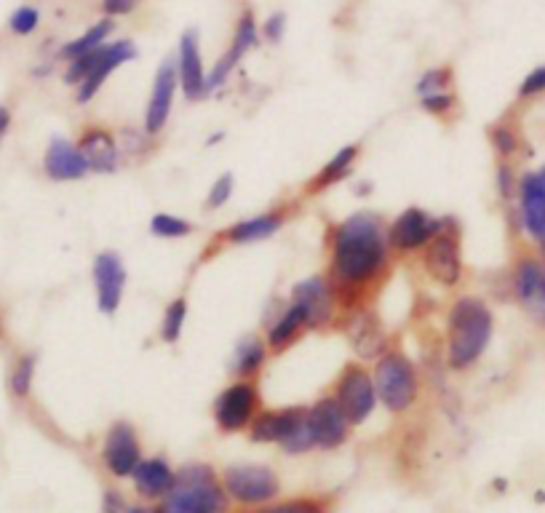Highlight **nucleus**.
Returning <instances> with one entry per match:
<instances>
[{"label": "nucleus", "mask_w": 545, "mask_h": 513, "mask_svg": "<svg viewBox=\"0 0 545 513\" xmlns=\"http://www.w3.org/2000/svg\"><path fill=\"white\" fill-rule=\"evenodd\" d=\"M329 265L324 276L334 289L340 313L369 305V294L391 270L388 225L375 212H356L334 222L326 236Z\"/></svg>", "instance_id": "obj_1"}, {"label": "nucleus", "mask_w": 545, "mask_h": 513, "mask_svg": "<svg viewBox=\"0 0 545 513\" xmlns=\"http://www.w3.org/2000/svg\"><path fill=\"white\" fill-rule=\"evenodd\" d=\"M495 334V313L476 294H463L447 313V364L452 372H465L479 364Z\"/></svg>", "instance_id": "obj_2"}, {"label": "nucleus", "mask_w": 545, "mask_h": 513, "mask_svg": "<svg viewBox=\"0 0 545 513\" xmlns=\"http://www.w3.org/2000/svg\"><path fill=\"white\" fill-rule=\"evenodd\" d=\"M230 497L217 473L204 463L177 471L174 487L161 497L158 513H225Z\"/></svg>", "instance_id": "obj_3"}, {"label": "nucleus", "mask_w": 545, "mask_h": 513, "mask_svg": "<svg viewBox=\"0 0 545 513\" xmlns=\"http://www.w3.org/2000/svg\"><path fill=\"white\" fill-rule=\"evenodd\" d=\"M137 54V43L129 41V38H121V41H107L105 46H99V49L67 62L65 83L67 86H75V102L78 105H89L91 99L102 91L107 78L118 67L126 65V62H134Z\"/></svg>", "instance_id": "obj_4"}, {"label": "nucleus", "mask_w": 545, "mask_h": 513, "mask_svg": "<svg viewBox=\"0 0 545 513\" xmlns=\"http://www.w3.org/2000/svg\"><path fill=\"white\" fill-rule=\"evenodd\" d=\"M372 377H375L377 401L393 415L409 412L420 396V375H417L415 361L399 348H388L375 361Z\"/></svg>", "instance_id": "obj_5"}, {"label": "nucleus", "mask_w": 545, "mask_h": 513, "mask_svg": "<svg viewBox=\"0 0 545 513\" xmlns=\"http://www.w3.org/2000/svg\"><path fill=\"white\" fill-rule=\"evenodd\" d=\"M460 236H463L460 222L455 217H447L444 228L420 252L428 278L444 289H452L463 281V241H460Z\"/></svg>", "instance_id": "obj_6"}, {"label": "nucleus", "mask_w": 545, "mask_h": 513, "mask_svg": "<svg viewBox=\"0 0 545 513\" xmlns=\"http://www.w3.org/2000/svg\"><path fill=\"white\" fill-rule=\"evenodd\" d=\"M332 396L348 415L350 425H364L377 409V388L372 369H367L361 361H350L334 380Z\"/></svg>", "instance_id": "obj_7"}, {"label": "nucleus", "mask_w": 545, "mask_h": 513, "mask_svg": "<svg viewBox=\"0 0 545 513\" xmlns=\"http://www.w3.org/2000/svg\"><path fill=\"white\" fill-rule=\"evenodd\" d=\"M262 409V396L257 380H233L217 393L212 417L222 433L249 431V425Z\"/></svg>", "instance_id": "obj_8"}, {"label": "nucleus", "mask_w": 545, "mask_h": 513, "mask_svg": "<svg viewBox=\"0 0 545 513\" xmlns=\"http://www.w3.org/2000/svg\"><path fill=\"white\" fill-rule=\"evenodd\" d=\"M511 294L527 318L545 329V260L540 254L524 252L513 260Z\"/></svg>", "instance_id": "obj_9"}, {"label": "nucleus", "mask_w": 545, "mask_h": 513, "mask_svg": "<svg viewBox=\"0 0 545 513\" xmlns=\"http://www.w3.org/2000/svg\"><path fill=\"white\" fill-rule=\"evenodd\" d=\"M447 217H433L420 206H409L401 214H396L388 225V244L393 254H420L425 246L431 244L433 236L444 228Z\"/></svg>", "instance_id": "obj_10"}, {"label": "nucleus", "mask_w": 545, "mask_h": 513, "mask_svg": "<svg viewBox=\"0 0 545 513\" xmlns=\"http://www.w3.org/2000/svg\"><path fill=\"white\" fill-rule=\"evenodd\" d=\"M222 484H225V492H228L230 500H238V503L244 505L270 503L281 492V481H278L276 471L268 468V465L254 463L225 468Z\"/></svg>", "instance_id": "obj_11"}, {"label": "nucleus", "mask_w": 545, "mask_h": 513, "mask_svg": "<svg viewBox=\"0 0 545 513\" xmlns=\"http://www.w3.org/2000/svg\"><path fill=\"white\" fill-rule=\"evenodd\" d=\"M342 332H345L350 348H353V353L361 361H372L375 364L391 348V340L385 334L383 321L369 305H361V308L342 313Z\"/></svg>", "instance_id": "obj_12"}, {"label": "nucleus", "mask_w": 545, "mask_h": 513, "mask_svg": "<svg viewBox=\"0 0 545 513\" xmlns=\"http://www.w3.org/2000/svg\"><path fill=\"white\" fill-rule=\"evenodd\" d=\"M516 222L521 233L535 244L545 233V163L535 171H524L516 185Z\"/></svg>", "instance_id": "obj_13"}, {"label": "nucleus", "mask_w": 545, "mask_h": 513, "mask_svg": "<svg viewBox=\"0 0 545 513\" xmlns=\"http://www.w3.org/2000/svg\"><path fill=\"white\" fill-rule=\"evenodd\" d=\"M289 300L297 302L308 318V329H324L332 326L340 316V305L334 297V289L326 276H308L297 281L289 292Z\"/></svg>", "instance_id": "obj_14"}, {"label": "nucleus", "mask_w": 545, "mask_h": 513, "mask_svg": "<svg viewBox=\"0 0 545 513\" xmlns=\"http://www.w3.org/2000/svg\"><path fill=\"white\" fill-rule=\"evenodd\" d=\"M126 265L123 257L113 249H105L94 257L91 265V281H94V297H97V310L102 316H115L123 302L126 292Z\"/></svg>", "instance_id": "obj_15"}, {"label": "nucleus", "mask_w": 545, "mask_h": 513, "mask_svg": "<svg viewBox=\"0 0 545 513\" xmlns=\"http://www.w3.org/2000/svg\"><path fill=\"white\" fill-rule=\"evenodd\" d=\"M179 91V78H177V62L174 59H163L158 70H155L153 78V91H150V99H147L145 118H142V129H145L147 137H158L166 123L171 118V110H174V99H177Z\"/></svg>", "instance_id": "obj_16"}, {"label": "nucleus", "mask_w": 545, "mask_h": 513, "mask_svg": "<svg viewBox=\"0 0 545 513\" xmlns=\"http://www.w3.org/2000/svg\"><path fill=\"white\" fill-rule=\"evenodd\" d=\"M260 25H257V19H254L252 9H246L236 22V33H233V43L228 46V51L217 59V65L209 70V78H206V89L209 94L217 89H222L228 78L233 75L238 65H241V59L260 46Z\"/></svg>", "instance_id": "obj_17"}, {"label": "nucleus", "mask_w": 545, "mask_h": 513, "mask_svg": "<svg viewBox=\"0 0 545 513\" xmlns=\"http://www.w3.org/2000/svg\"><path fill=\"white\" fill-rule=\"evenodd\" d=\"M177 78H179V91L185 94V99L190 102H201V99L209 97V89H206V65L204 54H201V35L198 30H185L182 38H179L177 46Z\"/></svg>", "instance_id": "obj_18"}, {"label": "nucleus", "mask_w": 545, "mask_h": 513, "mask_svg": "<svg viewBox=\"0 0 545 513\" xmlns=\"http://www.w3.org/2000/svg\"><path fill=\"white\" fill-rule=\"evenodd\" d=\"M102 460L105 468L113 473L115 479H126L134 473V468L142 460V447H139L137 428L129 420H115L105 433L102 444Z\"/></svg>", "instance_id": "obj_19"}, {"label": "nucleus", "mask_w": 545, "mask_h": 513, "mask_svg": "<svg viewBox=\"0 0 545 513\" xmlns=\"http://www.w3.org/2000/svg\"><path fill=\"white\" fill-rule=\"evenodd\" d=\"M308 423L318 449L342 447V444L348 441L350 428H353L348 415L342 412V407L337 404V399H334L332 393H329V396H321L313 407H308Z\"/></svg>", "instance_id": "obj_20"}, {"label": "nucleus", "mask_w": 545, "mask_h": 513, "mask_svg": "<svg viewBox=\"0 0 545 513\" xmlns=\"http://www.w3.org/2000/svg\"><path fill=\"white\" fill-rule=\"evenodd\" d=\"M415 94L425 113L433 115V118H447L449 113H455L457 94L452 67H431V70H425L417 78Z\"/></svg>", "instance_id": "obj_21"}, {"label": "nucleus", "mask_w": 545, "mask_h": 513, "mask_svg": "<svg viewBox=\"0 0 545 513\" xmlns=\"http://www.w3.org/2000/svg\"><path fill=\"white\" fill-rule=\"evenodd\" d=\"M78 147L94 174H115L121 169L123 150L118 145V137L107 126H99V123L86 126L78 137Z\"/></svg>", "instance_id": "obj_22"}, {"label": "nucleus", "mask_w": 545, "mask_h": 513, "mask_svg": "<svg viewBox=\"0 0 545 513\" xmlns=\"http://www.w3.org/2000/svg\"><path fill=\"white\" fill-rule=\"evenodd\" d=\"M43 171L54 182H78L91 174L78 142L65 137H54L49 142L46 155H43Z\"/></svg>", "instance_id": "obj_23"}, {"label": "nucleus", "mask_w": 545, "mask_h": 513, "mask_svg": "<svg viewBox=\"0 0 545 513\" xmlns=\"http://www.w3.org/2000/svg\"><path fill=\"white\" fill-rule=\"evenodd\" d=\"M305 417H308L305 407L260 409V415L249 425V439L254 444H281Z\"/></svg>", "instance_id": "obj_24"}, {"label": "nucleus", "mask_w": 545, "mask_h": 513, "mask_svg": "<svg viewBox=\"0 0 545 513\" xmlns=\"http://www.w3.org/2000/svg\"><path fill=\"white\" fill-rule=\"evenodd\" d=\"M305 332H310L308 318H305V313H302V308L297 302L286 300L284 308L276 313V318L265 326V342H268L270 353H284L289 351Z\"/></svg>", "instance_id": "obj_25"}, {"label": "nucleus", "mask_w": 545, "mask_h": 513, "mask_svg": "<svg viewBox=\"0 0 545 513\" xmlns=\"http://www.w3.org/2000/svg\"><path fill=\"white\" fill-rule=\"evenodd\" d=\"M284 222H286L284 209H273V212L254 214V217L233 222L230 228L222 230L220 238L225 241V244H233V246L257 244V241H265V238L276 236L278 230L284 228Z\"/></svg>", "instance_id": "obj_26"}, {"label": "nucleus", "mask_w": 545, "mask_h": 513, "mask_svg": "<svg viewBox=\"0 0 545 513\" xmlns=\"http://www.w3.org/2000/svg\"><path fill=\"white\" fill-rule=\"evenodd\" d=\"M270 356L265 334H244L233 348V359H230V372L236 380H257Z\"/></svg>", "instance_id": "obj_27"}, {"label": "nucleus", "mask_w": 545, "mask_h": 513, "mask_svg": "<svg viewBox=\"0 0 545 513\" xmlns=\"http://www.w3.org/2000/svg\"><path fill=\"white\" fill-rule=\"evenodd\" d=\"M131 479H134V487L145 500H158L174 487L177 471L163 457H145V460H139Z\"/></svg>", "instance_id": "obj_28"}, {"label": "nucleus", "mask_w": 545, "mask_h": 513, "mask_svg": "<svg viewBox=\"0 0 545 513\" xmlns=\"http://www.w3.org/2000/svg\"><path fill=\"white\" fill-rule=\"evenodd\" d=\"M358 155H361V147L358 145L340 147V150L321 166V171L310 177L308 185H305V193H308V196L316 193L318 196V193H324V190L334 188V185L345 180V177H350V171L356 166Z\"/></svg>", "instance_id": "obj_29"}, {"label": "nucleus", "mask_w": 545, "mask_h": 513, "mask_svg": "<svg viewBox=\"0 0 545 513\" xmlns=\"http://www.w3.org/2000/svg\"><path fill=\"white\" fill-rule=\"evenodd\" d=\"M115 33V22L113 19H99L94 25L86 30L83 35L73 38L70 43H65L62 49H59V59H65V62H73V59L83 57V54H89V51L99 49V46H105L110 41V35Z\"/></svg>", "instance_id": "obj_30"}, {"label": "nucleus", "mask_w": 545, "mask_h": 513, "mask_svg": "<svg viewBox=\"0 0 545 513\" xmlns=\"http://www.w3.org/2000/svg\"><path fill=\"white\" fill-rule=\"evenodd\" d=\"M188 310V297H177V300H171L166 305L161 316V326H158V337L166 345H174V342L182 340V332H185V324H188Z\"/></svg>", "instance_id": "obj_31"}, {"label": "nucleus", "mask_w": 545, "mask_h": 513, "mask_svg": "<svg viewBox=\"0 0 545 513\" xmlns=\"http://www.w3.org/2000/svg\"><path fill=\"white\" fill-rule=\"evenodd\" d=\"M489 142H492V150L497 153L500 161H511L513 155L521 150V134L519 129L508 121H500L495 126H489Z\"/></svg>", "instance_id": "obj_32"}, {"label": "nucleus", "mask_w": 545, "mask_h": 513, "mask_svg": "<svg viewBox=\"0 0 545 513\" xmlns=\"http://www.w3.org/2000/svg\"><path fill=\"white\" fill-rule=\"evenodd\" d=\"M193 222H188L185 217L171 212H158L153 214L150 220V233L155 238H163V241H177V238H188L193 233Z\"/></svg>", "instance_id": "obj_33"}, {"label": "nucleus", "mask_w": 545, "mask_h": 513, "mask_svg": "<svg viewBox=\"0 0 545 513\" xmlns=\"http://www.w3.org/2000/svg\"><path fill=\"white\" fill-rule=\"evenodd\" d=\"M35 369H38V356H35V353L19 356L9 377V388L17 399H27V396H30V391H33Z\"/></svg>", "instance_id": "obj_34"}, {"label": "nucleus", "mask_w": 545, "mask_h": 513, "mask_svg": "<svg viewBox=\"0 0 545 513\" xmlns=\"http://www.w3.org/2000/svg\"><path fill=\"white\" fill-rule=\"evenodd\" d=\"M233 190H236V177H233V174H220V177L212 182L209 193H206L204 201L206 212H217V209H222V206L233 198Z\"/></svg>", "instance_id": "obj_35"}, {"label": "nucleus", "mask_w": 545, "mask_h": 513, "mask_svg": "<svg viewBox=\"0 0 545 513\" xmlns=\"http://www.w3.org/2000/svg\"><path fill=\"white\" fill-rule=\"evenodd\" d=\"M278 447L284 449L286 455H305L310 449H316V439H313V431H310L308 417H305V420H302Z\"/></svg>", "instance_id": "obj_36"}, {"label": "nucleus", "mask_w": 545, "mask_h": 513, "mask_svg": "<svg viewBox=\"0 0 545 513\" xmlns=\"http://www.w3.org/2000/svg\"><path fill=\"white\" fill-rule=\"evenodd\" d=\"M41 25V11L35 9V6H19L14 14L9 17V30L14 35H33Z\"/></svg>", "instance_id": "obj_37"}, {"label": "nucleus", "mask_w": 545, "mask_h": 513, "mask_svg": "<svg viewBox=\"0 0 545 513\" xmlns=\"http://www.w3.org/2000/svg\"><path fill=\"white\" fill-rule=\"evenodd\" d=\"M102 513H158L147 505H134L129 500H123V495H118L115 489H107L105 497H102Z\"/></svg>", "instance_id": "obj_38"}, {"label": "nucleus", "mask_w": 545, "mask_h": 513, "mask_svg": "<svg viewBox=\"0 0 545 513\" xmlns=\"http://www.w3.org/2000/svg\"><path fill=\"white\" fill-rule=\"evenodd\" d=\"M545 94V65H537L524 75L519 86V99H537Z\"/></svg>", "instance_id": "obj_39"}, {"label": "nucleus", "mask_w": 545, "mask_h": 513, "mask_svg": "<svg viewBox=\"0 0 545 513\" xmlns=\"http://www.w3.org/2000/svg\"><path fill=\"white\" fill-rule=\"evenodd\" d=\"M516 185H519V177H516V169H513L511 161L497 163V190L503 201H513L516 196Z\"/></svg>", "instance_id": "obj_40"}, {"label": "nucleus", "mask_w": 545, "mask_h": 513, "mask_svg": "<svg viewBox=\"0 0 545 513\" xmlns=\"http://www.w3.org/2000/svg\"><path fill=\"white\" fill-rule=\"evenodd\" d=\"M260 35L268 43H281L286 35V14L284 11H276V14H270L260 27Z\"/></svg>", "instance_id": "obj_41"}, {"label": "nucleus", "mask_w": 545, "mask_h": 513, "mask_svg": "<svg viewBox=\"0 0 545 513\" xmlns=\"http://www.w3.org/2000/svg\"><path fill=\"white\" fill-rule=\"evenodd\" d=\"M260 513H324V508L316 500H289V503L262 508Z\"/></svg>", "instance_id": "obj_42"}, {"label": "nucleus", "mask_w": 545, "mask_h": 513, "mask_svg": "<svg viewBox=\"0 0 545 513\" xmlns=\"http://www.w3.org/2000/svg\"><path fill=\"white\" fill-rule=\"evenodd\" d=\"M139 6V0H102V14L107 19H118V17H129L134 14Z\"/></svg>", "instance_id": "obj_43"}, {"label": "nucleus", "mask_w": 545, "mask_h": 513, "mask_svg": "<svg viewBox=\"0 0 545 513\" xmlns=\"http://www.w3.org/2000/svg\"><path fill=\"white\" fill-rule=\"evenodd\" d=\"M11 129V110L6 105H0V142L6 139Z\"/></svg>", "instance_id": "obj_44"}, {"label": "nucleus", "mask_w": 545, "mask_h": 513, "mask_svg": "<svg viewBox=\"0 0 545 513\" xmlns=\"http://www.w3.org/2000/svg\"><path fill=\"white\" fill-rule=\"evenodd\" d=\"M0 337H3V318H0Z\"/></svg>", "instance_id": "obj_45"}]
</instances>
